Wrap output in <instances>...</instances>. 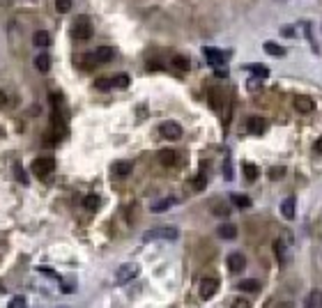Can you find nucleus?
Returning <instances> with one entry per match:
<instances>
[{
    "mask_svg": "<svg viewBox=\"0 0 322 308\" xmlns=\"http://www.w3.org/2000/svg\"><path fill=\"white\" fill-rule=\"evenodd\" d=\"M33 44L35 46H39V49H46V46L51 44V35L46 33V30H37L35 37H33Z\"/></svg>",
    "mask_w": 322,
    "mask_h": 308,
    "instance_id": "6ab92c4d",
    "label": "nucleus"
},
{
    "mask_svg": "<svg viewBox=\"0 0 322 308\" xmlns=\"http://www.w3.org/2000/svg\"><path fill=\"white\" fill-rule=\"evenodd\" d=\"M71 35H74L76 39H83V42H85V39L92 37V23L87 21L85 17H81L76 23H74V28H71Z\"/></svg>",
    "mask_w": 322,
    "mask_h": 308,
    "instance_id": "20e7f679",
    "label": "nucleus"
},
{
    "mask_svg": "<svg viewBox=\"0 0 322 308\" xmlns=\"http://www.w3.org/2000/svg\"><path fill=\"white\" fill-rule=\"evenodd\" d=\"M202 53H205V60H207L212 67H221V65H226V60H228V55L221 49H209V46H205Z\"/></svg>",
    "mask_w": 322,
    "mask_h": 308,
    "instance_id": "423d86ee",
    "label": "nucleus"
},
{
    "mask_svg": "<svg viewBox=\"0 0 322 308\" xmlns=\"http://www.w3.org/2000/svg\"><path fill=\"white\" fill-rule=\"evenodd\" d=\"M111 81H113V87H127L129 85V76L120 74V76H115V78H111Z\"/></svg>",
    "mask_w": 322,
    "mask_h": 308,
    "instance_id": "c85d7f7f",
    "label": "nucleus"
},
{
    "mask_svg": "<svg viewBox=\"0 0 322 308\" xmlns=\"http://www.w3.org/2000/svg\"><path fill=\"white\" fill-rule=\"evenodd\" d=\"M237 290H242V292H260V283L256 281V278H246V281H240L237 283Z\"/></svg>",
    "mask_w": 322,
    "mask_h": 308,
    "instance_id": "f3484780",
    "label": "nucleus"
},
{
    "mask_svg": "<svg viewBox=\"0 0 322 308\" xmlns=\"http://www.w3.org/2000/svg\"><path fill=\"white\" fill-rule=\"evenodd\" d=\"M115 55V49H111V46H99L97 51H94V58H97V62L101 65V62H111Z\"/></svg>",
    "mask_w": 322,
    "mask_h": 308,
    "instance_id": "dca6fc26",
    "label": "nucleus"
},
{
    "mask_svg": "<svg viewBox=\"0 0 322 308\" xmlns=\"http://www.w3.org/2000/svg\"><path fill=\"white\" fill-rule=\"evenodd\" d=\"M175 202H177V198H164V200H159V202H154V205H152V212H154V214H161V212L170 210Z\"/></svg>",
    "mask_w": 322,
    "mask_h": 308,
    "instance_id": "aec40b11",
    "label": "nucleus"
},
{
    "mask_svg": "<svg viewBox=\"0 0 322 308\" xmlns=\"http://www.w3.org/2000/svg\"><path fill=\"white\" fill-rule=\"evenodd\" d=\"M224 177L226 179H233V166H230V161L224 163Z\"/></svg>",
    "mask_w": 322,
    "mask_h": 308,
    "instance_id": "c9c22d12",
    "label": "nucleus"
},
{
    "mask_svg": "<svg viewBox=\"0 0 322 308\" xmlns=\"http://www.w3.org/2000/svg\"><path fill=\"white\" fill-rule=\"evenodd\" d=\"M230 202L240 210H246V207H251V200L246 198V195H230Z\"/></svg>",
    "mask_w": 322,
    "mask_h": 308,
    "instance_id": "a878e982",
    "label": "nucleus"
},
{
    "mask_svg": "<svg viewBox=\"0 0 322 308\" xmlns=\"http://www.w3.org/2000/svg\"><path fill=\"white\" fill-rule=\"evenodd\" d=\"M35 69L42 71V74H46V71L51 69V58L46 53H39L37 58H35Z\"/></svg>",
    "mask_w": 322,
    "mask_h": 308,
    "instance_id": "a211bd4d",
    "label": "nucleus"
},
{
    "mask_svg": "<svg viewBox=\"0 0 322 308\" xmlns=\"http://www.w3.org/2000/svg\"><path fill=\"white\" fill-rule=\"evenodd\" d=\"M205 184H207V179H205V175L200 173L196 179H193V189H196V191H202V189H205Z\"/></svg>",
    "mask_w": 322,
    "mask_h": 308,
    "instance_id": "7c9ffc66",
    "label": "nucleus"
},
{
    "mask_svg": "<svg viewBox=\"0 0 322 308\" xmlns=\"http://www.w3.org/2000/svg\"><path fill=\"white\" fill-rule=\"evenodd\" d=\"M131 170H134V163L131 161H118L115 163V173L120 175V177H127Z\"/></svg>",
    "mask_w": 322,
    "mask_h": 308,
    "instance_id": "b1692460",
    "label": "nucleus"
},
{
    "mask_svg": "<svg viewBox=\"0 0 322 308\" xmlns=\"http://www.w3.org/2000/svg\"><path fill=\"white\" fill-rule=\"evenodd\" d=\"M198 292H200L202 299H212L214 294L219 292V281H217V278H202Z\"/></svg>",
    "mask_w": 322,
    "mask_h": 308,
    "instance_id": "0eeeda50",
    "label": "nucleus"
},
{
    "mask_svg": "<svg viewBox=\"0 0 322 308\" xmlns=\"http://www.w3.org/2000/svg\"><path fill=\"white\" fill-rule=\"evenodd\" d=\"M295 109L299 111V113L308 115L315 111V101H313L311 97H304V94H299V97H295Z\"/></svg>",
    "mask_w": 322,
    "mask_h": 308,
    "instance_id": "9b49d317",
    "label": "nucleus"
},
{
    "mask_svg": "<svg viewBox=\"0 0 322 308\" xmlns=\"http://www.w3.org/2000/svg\"><path fill=\"white\" fill-rule=\"evenodd\" d=\"M262 49H265V53L267 55H274V58H285V49L281 46V44H276V42H265L262 44Z\"/></svg>",
    "mask_w": 322,
    "mask_h": 308,
    "instance_id": "2eb2a0df",
    "label": "nucleus"
},
{
    "mask_svg": "<svg viewBox=\"0 0 322 308\" xmlns=\"http://www.w3.org/2000/svg\"><path fill=\"white\" fill-rule=\"evenodd\" d=\"M94 87H97V90H101V92H106V90H111V87H113V81H111V78H99V81L94 83Z\"/></svg>",
    "mask_w": 322,
    "mask_h": 308,
    "instance_id": "c756f323",
    "label": "nucleus"
},
{
    "mask_svg": "<svg viewBox=\"0 0 322 308\" xmlns=\"http://www.w3.org/2000/svg\"><path fill=\"white\" fill-rule=\"evenodd\" d=\"M283 173H285L283 168H272V173L269 175H272V179H279V177H283Z\"/></svg>",
    "mask_w": 322,
    "mask_h": 308,
    "instance_id": "4c0bfd02",
    "label": "nucleus"
},
{
    "mask_svg": "<svg viewBox=\"0 0 322 308\" xmlns=\"http://www.w3.org/2000/svg\"><path fill=\"white\" fill-rule=\"evenodd\" d=\"M23 306H26V299L23 297H14L10 303V308H23Z\"/></svg>",
    "mask_w": 322,
    "mask_h": 308,
    "instance_id": "f704fd0d",
    "label": "nucleus"
},
{
    "mask_svg": "<svg viewBox=\"0 0 322 308\" xmlns=\"http://www.w3.org/2000/svg\"><path fill=\"white\" fill-rule=\"evenodd\" d=\"M281 217H283L285 221H292V219L297 217V200H295V195H288V198L281 202Z\"/></svg>",
    "mask_w": 322,
    "mask_h": 308,
    "instance_id": "6e6552de",
    "label": "nucleus"
},
{
    "mask_svg": "<svg viewBox=\"0 0 322 308\" xmlns=\"http://www.w3.org/2000/svg\"><path fill=\"white\" fill-rule=\"evenodd\" d=\"M5 99H7V97H5V92L0 90V106H3V104H5Z\"/></svg>",
    "mask_w": 322,
    "mask_h": 308,
    "instance_id": "ea45409f",
    "label": "nucleus"
},
{
    "mask_svg": "<svg viewBox=\"0 0 322 308\" xmlns=\"http://www.w3.org/2000/svg\"><path fill=\"white\" fill-rule=\"evenodd\" d=\"M258 166L256 163H244V177L249 179V182H253V179H258Z\"/></svg>",
    "mask_w": 322,
    "mask_h": 308,
    "instance_id": "393cba45",
    "label": "nucleus"
},
{
    "mask_svg": "<svg viewBox=\"0 0 322 308\" xmlns=\"http://www.w3.org/2000/svg\"><path fill=\"white\" fill-rule=\"evenodd\" d=\"M71 5H74L71 0H55V10L60 12V14H67L71 10Z\"/></svg>",
    "mask_w": 322,
    "mask_h": 308,
    "instance_id": "cd10ccee",
    "label": "nucleus"
},
{
    "mask_svg": "<svg viewBox=\"0 0 322 308\" xmlns=\"http://www.w3.org/2000/svg\"><path fill=\"white\" fill-rule=\"evenodd\" d=\"M99 205H101V200H99V195H94V193H90V195H85V198H83V207H85V210H90V212H94Z\"/></svg>",
    "mask_w": 322,
    "mask_h": 308,
    "instance_id": "5701e85b",
    "label": "nucleus"
},
{
    "mask_svg": "<svg viewBox=\"0 0 322 308\" xmlns=\"http://www.w3.org/2000/svg\"><path fill=\"white\" fill-rule=\"evenodd\" d=\"M246 71H251L253 76H258V78H267L269 76V69L265 65H258V62H253V65H246Z\"/></svg>",
    "mask_w": 322,
    "mask_h": 308,
    "instance_id": "4be33fe9",
    "label": "nucleus"
},
{
    "mask_svg": "<svg viewBox=\"0 0 322 308\" xmlns=\"http://www.w3.org/2000/svg\"><path fill=\"white\" fill-rule=\"evenodd\" d=\"M230 308H251V303L246 301V299H235V301L230 303Z\"/></svg>",
    "mask_w": 322,
    "mask_h": 308,
    "instance_id": "72a5a7b5",
    "label": "nucleus"
},
{
    "mask_svg": "<svg viewBox=\"0 0 322 308\" xmlns=\"http://www.w3.org/2000/svg\"><path fill=\"white\" fill-rule=\"evenodd\" d=\"M159 134L164 136L166 141H177V138H182V127L177 122H173V120H168V122H161Z\"/></svg>",
    "mask_w": 322,
    "mask_h": 308,
    "instance_id": "39448f33",
    "label": "nucleus"
},
{
    "mask_svg": "<svg viewBox=\"0 0 322 308\" xmlns=\"http://www.w3.org/2000/svg\"><path fill=\"white\" fill-rule=\"evenodd\" d=\"M30 168H33V173L37 175L39 179H46V177H51V173L55 170V159L53 157H39V159H35Z\"/></svg>",
    "mask_w": 322,
    "mask_h": 308,
    "instance_id": "f03ea898",
    "label": "nucleus"
},
{
    "mask_svg": "<svg viewBox=\"0 0 322 308\" xmlns=\"http://www.w3.org/2000/svg\"><path fill=\"white\" fill-rule=\"evenodd\" d=\"M138 274H141V267H138L136 262H127V265H120V269L115 271V283H118V285H127V283L134 281Z\"/></svg>",
    "mask_w": 322,
    "mask_h": 308,
    "instance_id": "7ed1b4c3",
    "label": "nucleus"
},
{
    "mask_svg": "<svg viewBox=\"0 0 322 308\" xmlns=\"http://www.w3.org/2000/svg\"><path fill=\"white\" fill-rule=\"evenodd\" d=\"M304 308H322V290H311L304 299Z\"/></svg>",
    "mask_w": 322,
    "mask_h": 308,
    "instance_id": "f8f14e48",
    "label": "nucleus"
},
{
    "mask_svg": "<svg viewBox=\"0 0 322 308\" xmlns=\"http://www.w3.org/2000/svg\"><path fill=\"white\" fill-rule=\"evenodd\" d=\"M246 129L251 131V134H256V136L265 134V129H267V120L260 118V115H251V118L246 120Z\"/></svg>",
    "mask_w": 322,
    "mask_h": 308,
    "instance_id": "1a4fd4ad",
    "label": "nucleus"
},
{
    "mask_svg": "<svg viewBox=\"0 0 322 308\" xmlns=\"http://www.w3.org/2000/svg\"><path fill=\"white\" fill-rule=\"evenodd\" d=\"M274 251L279 255V262H285V255H283V244L281 242H274Z\"/></svg>",
    "mask_w": 322,
    "mask_h": 308,
    "instance_id": "473e14b6",
    "label": "nucleus"
},
{
    "mask_svg": "<svg viewBox=\"0 0 322 308\" xmlns=\"http://www.w3.org/2000/svg\"><path fill=\"white\" fill-rule=\"evenodd\" d=\"M313 150H315L317 154H322V138H317V141H315V145H313Z\"/></svg>",
    "mask_w": 322,
    "mask_h": 308,
    "instance_id": "58836bf2",
    "label": "nucleus"
},
{
    "mask_svg": "<svg viewBox=\"0 0 322 308\" xmlns=\"http://www.w3.org/2000/svg\"><path fill=\"white\" fill-rule=\"evenodd\" d=\"M159 163L166 166V168L175 166V163H177V152L175 150H161L159 152Z\"/></svg>",
    "mask_w": 322,
    "mask_h": 308,
    "instance_id": "ddd939ff",
    "label": "nucleus"
},
{
    "mask_svg": "<svg viewBox=\"0 0 322 308\" xmlns=\"http://www.w3.org/2000/svg\"><path fill=\"white\" fill-rule=\"evenodd\" d=\"M214 214H219V217H228L230 210L226 205H221V202H217V205H214Z\"/></svg>",
    "mask_w": 322,
    "mask_h": 308,
    "instance_id": "2f4dec72",
    "label": "nucleus"
},
{
    "mask_svg": "<svg viewBox=\"0 0 322 308\" xmlns=\"http://www.w3.org/2000/svg\"><path fill=\"white\" fill-rule=\"evenodd\" d=\"M17 179H19V182H23V184H28V175H26V170H23V168H19V166H17Z\"/></svg>",
    "mask_w": 322,
    "mask_h": 308,
    "instance_id": "e433bc0d",
    "label": "nucleus"
},
{
    "mask_svg": "<svg viewBox=\"0 0 322 308\" xmlns=\"http://www.w3.org/2000/svg\"><path fill=\"white\" fill-rule=\"evenodd\" d=\"M173 67L177 71H189V69H191V60L186 58V55H175V58H173Z\"/></svg>",
    "mask_w": 322,
    "mask_h": 308,
    "instance_id": "412c9836",
    "label": "nucleus"
},
{
    "mask_svg": "<svg viewBox=\"0 0 322 308\" xmlns=\"http://www.w3.org/2000/svg\"><path fill=\"white\" fill-rule=\"evenodd\" d=\"M99 62H97V58H94V53H85L81 58V67L83 69H92V67H97Z\"/></svg>",
    "mask_w": 322,
    "mask_h": 308,
    "instance_id": "bb28decb",
    "label": "nucleus"
},
{
    "mask_svg": "<svg viewBox=\"0 0 322 308\" xmlns=\"http://www.w3.org/2000/svg\"><path fill=\"white\" fill-rule=\"evenodd\" d=\"M226 262H228L230 274H240V271H244V267H246V258L242 253H230Z\"/></svg>",
    "mask_w": 322,
    "mask_h": 308,
    "instance_id": "9d476101",
    "label": "nucleus"
},
{
    "mask_svg": "<svg viewBox=\"0 0 322 308\" xmlns=\"http://www.w3.org/2000/svg\"><path fill=\"white\" fill-rule=\"evenodd\" d=\"M177 237H180V230L175 226H159L143 233V242H175Z\"/></svg>",
    "mask_w": 322,
    "mask_h": 308,
    "instance_id": "f257e3e1",
    "label": "nucleus"
},
{
    "mask_svg": "<svg viewBox=\"0 0 322 308\" xmlns=\"http://www.w3.org/2000/svg\"><path fill=\"white\" fill-rule=\"evenodd\" d=\"M217 235L221 239H235L237 237V228L233 226V223H221V226L217 228Z\"/></svg>",
    "mask_w": 322,
    "mask_h": 308,
    "instance_id": "4468645a",
    "label": "nucleus"
}]
</instances>
